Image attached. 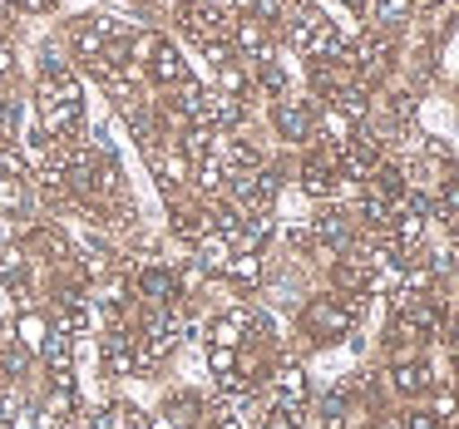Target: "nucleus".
Listing matches in <instances>:
<instances>
[{
	"label": "nucleus",
	"mask_w": 459,
	"mask_h": 429,
	"mask_svg": "<svg viewBox=\"0 0 459 429\" xmlns=\"http://www.w3.org/2000/svg\"><path fill=\"white\" fill-rule=\"evenodd\" d=\"M360 321V296H311L307 306H301V330H307L316 346H336L341 336H351Z\"/></svg>",
	"instance_id": "obj_1"
},
{
	"label": "nucleus",
	"mask_w": 459,
	"mask_h": 429,
	"mask_svg": "<svg viewBox=\"0 0 459 429\" xmlns=\"http://www.w3.org/2000/svg\"><path fill=\"white\" fill-rule=\"evenodd\" d=\"M178 25L193 35L198 45H212V40H232V15L208 5V0H188L178 5Z\"/></svg>",
	"instance_id": "obj_2"
},
{
	"label": "nucleus",
	"mask_w": 459,
	"mask_h": 429,
	"mask_svg": "<svg viewBox=\"0 0 459 429\" xmlns=\"http://www.w3.org/2000/svg\"><path fill=\"white\" fill-rule=\"evenodd\" d=\"M390 390H395V395H405V399L435 395V370H429L420 356H410V360H390Z\"/></svg>",
	"instance_id": "obj_3"
},
{
	"label": "nucleus",
	"mask_w": 459,
	"mask_h": 429,
	"mask_svg": "<svg viewBox=\"0 0 459 429\" xmlns=\"http://www.w3.org/2000/svg\"><path fill=\"white\" fill-rule=\"evenodd\" d=\"M272 124H277V133H281L287 143H307V139H311V104L281 94V99L272 104Z\"/></svg>",
	"instance_id": "obj_4"
},
{
	"label": "nucleus",
	"mask_w": 459,
	"mask_h": 429,
	"mask_svg": "<svg viewBox=\"0 0 459 429\" xmlns=\"http://www.w3.org/2000/svg\"><path fill=\"white\" fill-rule=\"evenodd\" d=\"M143 356H134V336L129 330H109L104 336V370H109L114 380H129L134 370H139Z\"/></svg>",
	"instance_id": "obj_5"
},
{
	"label": "nucleus",
	"mask_w": 459,
	"mask_h": 429,
	"mask_svg": "<svg viewBox=\"0 0 459 429\" xmlns=\"http://www.w3.org/2000/svg\"><path fill=\"white\" fill-rule=\"evenodd\" d=\"M40 356H45V365H50L55 385H70V360H74V336H65V330H50V336H45V346H40Z\"/></svg>",
	"instance_id": "obj_6"
},
{
	"label": "nucleus",
	"mask_w": 459,
	"mask_h": 429,
	"mask_svg": "<svg viewBox=\"0 0 459 429\" xmlns=\"http://www.w3.org/2000/svg\"><path fill=\"white\" fill-rule=\"evenodd\" d=\"M139 291L153 301V311H163V306H173V301H178V287H173V277H169L163 267H149V271H143V277H139Z\"/></svg>",
	"instance_id": "obj_7"
},
{
	"label": "nucleus",
	"mask_w": 459,
	"mask_h": 429,
	"mask_svg": "<svg viewBox=\"0 0 459 429\" xmlns=\"http://www.w3.org/2000/svg\"><path fill=\"white\" fill-rule=\"evenodd\" d=\"M149 70H153V80H159V84H183V80H188V70H183V55L173 50L169 40H163L159 50H153Z\"/></svg>",
	"instance_id": "obj_8"
},
{
	"label": "nucleus",
	"mask_w": 459,
	"mask_h": 429,
	"mask_svg": "<svg viewBox=\"0 0 459 429\" xmlns=\"http://www.w3.org/2000/svg\"><path fill=\"white\" fill-rule=\"evenodd\" d=\"M228 262H232V242L222 237V232L198 237V267L203 271H228Z\"/></svg>",
	"instance_id": "obj_9"
},
{
	"label": "nucleus",
	"mask_w": 459,
	"mask_h": 429,
	"mask_svg": "<svg viewBox=\"0 0 459 429\" xmlns=\"http://www.w3.org/2000/svg\"><path fill=\"white\" fill-rule=\"evenodd\" d=\"M228 277L242 281V287H257V281H262V252H232Z\"/></svg>",
	"instance_id": "obj_10"
},
{
	"label": "nucleus",
	"mask_w": 459,
	"mask_h": 429,
	"mask_svg": "<svg viewBox=\"0 0 459 429\" xmlns=\"http://www.w3.org/2000/svg\"><path fill=\"white\" fill-rule=\"evenodd\" d=\"M45 336H50V326H45L40 316H30V311H25L21 321H15V340H21L25 350H40V346H45Z\"/></svg>",
	"instance_id": "obj_11"
},
{
	"label": "nucleus",
	"mask_w": 459,
	"mask_h": 429,
	"mask_svg": "<svg viewBox=\"0 0 459 429\" xmlns=\"http://www.w3.org/2000/svg\"><path fill=\"white\" fill-rule=\"evenodd\" d=\"M242 330H247V316H218V321H212V346H228V350H238Z\"/></svg>",
	"instance_id": "obj_12"
},
{
	"label": "nucleus",
	"mask_w": 459,
	"mask_h": 429,
	"mask_svg": "<svg viewBox=\"0 0 459 429\" xmlns=\"http://www.w3.org/2000/svg\"><path fill=\"white\" fill-rule=\"evenodd\" d=\"M252 64H257V84H262V90L281 99V94H287V74H281V64L272 60V55H262V60H252Z\"/></svg>",
	"instance_id": "obj_13"
},
{
	"label": "nucleus",
	"mask_w": 459,
	"mask_h": 429,
	"mask_svg": "<svg viewBox=\"0 0 459 429\" xmlns=\"http://www.w3.org/2000/svg\"><path fill=\"white\" fill-rule=\"evenodd\" d=\"M218 94H228V99H238V94H247V74H242L238 60L218 64Z\"/></svg>",
	"instance_id": "obj_14"
},
{
	"label": "nucleus",
	"mask_w": 459,
	"mask_h": 429,
	"mask_svg": "<svg viewBox=\"0 0 459 429\" xmlns=\"http://www.w3.org/2000/svg\"><path fill=\"white\" fill-rule=\"evenodd\" d=\"M0 178H30V163H25L21 149H0Z\"/></svg>",
	"instance_id": "obj_15"
},
{
	"label": "nucleus",
	"mask_w": 459,
	"mask_h": 429,
	"mask_svg": "<svg viewBox=\"0 0 459 429\" xmlns=\"http://www.w3.org/2000/svg\"><path fill=\"white\" fill-rule=\"evenodd\" d=\"M400 429H445V419L435 409H410V415H400Z\"/></svg>",
	"instance_id": "obj_16"
},
{
	"label": "nucleus",
	"mask_w": 459,
	"mask_h": 429,
	"mask_svg": "<svg viewBox=\"0 0 459 429\" xmlns=\"http://www.w3.org/2000/svg\"><path fill=\"white\" fill-rule=\"evenodd\" d=\"M11 208H21V183L0 178V212H11Z\"/></svg>",
	"instance_id": "obj_17"
},
{
	"label": "nucleus",
	"mask_w": 459,
	"mask_h": 429,
	"mask_svg": "<svg viewBox=\"0 0 459 429\" xmlns=\"http://www.w3.org/2000/svg\"><path fill=\"white\" fill-rule=\"evenodd\" d=\"M262 429H297V419L281 415V409H272V419H262Z\"/></svg>",
	"instance_id": "obj_18"
},
{
	"label": "nucleus",
	"mask_w": 459,
	"mask_h": 429,
	"mask_svg": "<svg viewBox=\"0 0 459 429\" xmlns=\"http://www.w3.org/2000/svg\"><path fill=\"white\" fill-rule=\"evenodd\" d=\"M445 340L459 350V316H455V321H445Z\"/></svg>",
	"instance_id": "obj_19"
},
{
	"label": "nucleus",
	"mask_w": 459,
	"mask_h": 429,
	"mask_svg": "<svg viewBox=\"0 0 459 429\" xmlns=\"http://www.w3.org/2000/svg\"><path fill=\"white\" fill-rule=\"evenodd\" d=\"M5 74H11V45L0 40V80H5Z\"/></svg>",
	"instance_id": "obj_20"
},
{
	"label": "nucleus",
	"mask_w": 459,
	"mask_h": 429,
	"mask_svg": "<svg viewBox=\"0 0 459 429\" xmlns=\"http://www.w3.org/2000/svg\"><path fill=\"white\" fill-rule=\"evenodd\" d=\"M455 419H459V399H455Z\"/></svg>",
	"instance_id": "obj_21"
},
{
	"label": "nucleus",
	"mask_w": 459,
	"mask_h": 429,
	"mask_svg": "<svg viewBox=\"0 0 459 429\" xmlns=\"http://www.w3.org/2000/svg\"><path fill=\"white\" fill-rule=\"evenodd\" d=\"M0 429H5V425H0Z\"/></svg>",
	"instance_id": "obj_22"
}]
</instances>
